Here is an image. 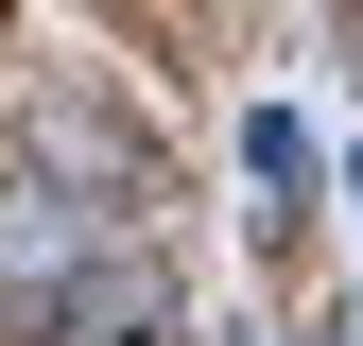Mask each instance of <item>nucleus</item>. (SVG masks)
I'll use <instances>...</instances> for the list:
<instances>
[{
	"label": "nucleus",
	"mask_w": 363,
	"mask_h": 346,
	"mask_svg": "<svg viewBox=\"0 0 363 346\" xmlns=\"http://www.w3.org/2000/svg\"><path fill=\"white\" fill-rule=\"evenodd\" d=\"M35 346H173V277H139V260H86L69 294H35Z\"/></svg>",
	"instance_id": "nucleus-2"
},
{
	"label": "nucleus",
	"mask_w": 363,
	"mask_h": 346,
	"mask_svg": "<svg viewBox=\"0 0 363 346\" xmlns=\"http://www.w3.org/2000/svg\"><path fill=\"white\" fill-rule=\"evenodd\" d=\"M86 260H104V225H86L52 173H0V294H69Z\"/></svg>",
	"instance_id": "nucleus-1"
},
{
	"label": "nucleus",
	"mask_w": 363,
	"mask_h": 346,
	"mask_svg": "<svg viewBox=\"0 0 363 346\" xmlns=\"http://www.w3.org/2000/svg\"><path fill=\"white\" fill-rule=\"evenodd\" d=\"M0 346H18V294H0Z\"/></svg>",
	"instance_id": "nucleus-3"
}]
</instances>
